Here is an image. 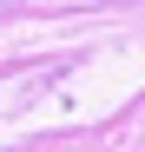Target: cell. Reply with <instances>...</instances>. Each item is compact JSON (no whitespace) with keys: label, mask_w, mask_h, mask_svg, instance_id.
Here are the masks:
<instances>
[{"label":"cell","mask_w":145,"mask_h":152,"mask_svg":"<svg viewBox=\"0 0 145 152\" xmlns=\"http://www.w3.org/2000/svg\"><path fill=\"white\" fill-rule=\"evenodd\" d=\"M13 7H20V0H0V13H13Z\"/></svg>","instance_id":"cell-1"}]
</instances>
